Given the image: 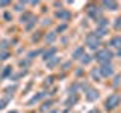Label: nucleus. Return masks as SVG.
<instances>
[{
  "label": "nucleus",
  "mask_w": 121,
  "mask_h": 113,
  "mask_svg": "<svg viewBox=\"0 0 121 113\" xmlns=\"http://www.w3.org/2000/svg\"><path fill=\"white\" fill-rule=\"evenodd\" d=\"M109 45H112L113 48L121 50V36H113L112 39H111V42H109Z\"/></svg>",
  "instance_id": "nucleus-12"
},
{
  "label": "nucleus",
  "mask_w": 121,
  "mask_h": 113,
  "mask_svg": "<svg viewBox=\"0 0 121 113\" xmlns=\"http://www.w3.org/2000/svg\"><path fill=\"white\" fill-rule=\"evenodd\" d=\"M85 97H86V100L88 101H95L98 97H100V93H98V90L97 89H94V88H88L85 90Z\"/></svg>",
  "instance_id": "nucleus-7"
},
{
  "label": "nucleus",
  "mask_w": 121,
  "mask_h": 113,
  "mask_svg": "<svg viewBox=\"0 0 121 113\" xmlns=\"http://www.w3.org/2000/svg\"><path fill=\"white\" fill-rule=\"evenodd\" d=\"M120 27H121V17L115 20V29H120Z\"/></svg>",
  "instance_id": "nucleus-32"
},
{
  "label": "nucleus",
  "mask_w": 121,
  "mask_h": 113,
  "mask_svg": "<svg viewBox=\"0 0 121 113\" xmlns=\"http://www.w3.org/2000/svg\"><path fill=\"white\" fill-rule=\"evenodd\" d=\"M9 113H18V112L17 110H12V112H9Z\"/></svg>",
  "instance_id": "nucleus-40"
},
{
  "label": "nucleus",
  "mask_w": 121,
  "mask_h": 113,
  "mask_svg": "<svg viewBox=\"0 0 121 113\" xmlns=\"http://www.w3.org/2000/svg\"><path fill=\"white\" fill-rule=\"evenodd\" d=\"M83 54H85V50H83V47H77V48L73 51V59H74V60H77V59L80 60V57H82Z\"/></svg>",
  "instance_id": "nucleus-14"
},
{
  "label": "nucleus",
  "mask_w": 121,
  "mask_h": 113,
  "mask_svg": "<svg viewBox=\"0 0 121 113\" xmlns=\"http://www.w3.org/2000/svg\"><path fill=\"white\" fill-rule=\"evenodd\" d=\"M41 39V33H35V35L32 36V41L33 42H36V41H39Z\"/></svg>",
  "instance_id": "nucleus-29"
},
{
  "label": "nucleus",
  "mask_w": 121,
  "mask_h": 113,
  "mask_svg": "<svg viewBox=\"0 0 121 113\" xmlns=\"http://www.w3.org/2000/svg\"><path fill=\"white\" fill-rule=\"evenodd\" d=\"M65 29H67V26H65V24H62V26H58V29H56V33H58V32H64Z\"/></svg>",
  "instance_id": "nucleus-33"
},
{
  "label": "nucleus",
  "mask_w": 121,
  "mask_h": 113,
  "mask_svg": "<svg viewBox=\"0 0 121 113\" xmlns=\"http://www.w3.org/2000/svg\"><path fill=\"white\" fill-rule=\"evenodd\" d=\"M12 74V66H5L2 71V74H0V78H6L8 75Z\"/></svg>",
  "instance_id": "nucleus-17"
},
{
  "label": "nucleus",
  "mask_w": 121,
  "mask_h": 113,
  "mask_svg": "<svg viewBox=\"0 0 121 113\" xmlns=\"http://www.w3.org/2000/svg\"><path fill=\"white\" fill-rule=\"evenodd\" d=\"M108 32H109V21L106 20V18L101 17L100 20H97L95 35H97L98 38H101V36H106V35H108Z\"/></svg>",
  "instance_id": "nucleus-2"
},
{
  "label": "nucleus",
  "mask_w": 121,
  "mask_h": 113,
  "mask_svg": "<svg viewBox=\"0 0 121 113\" xmlns=\"http://www.w3.org/2000/svg\"><path fill=\"white\" fill-rule=\"evenodd\" d=\"M91 75H92V78H94L95 81H100L101 75H100V71H98L97 68H95V69H92V71H91Z\"/></svg>",
  "instance_id": "nucleus-20"
},
{
  "label": "nucleus",
  "mask_w": 121,
  "mask_h": 113,
  "mask_svg": "<svg viewBox=\"0 0 121 113\" xmlns=\"http://www.w3.org/2000/svg\"><path fill=\"white\" fill-rule=\"evenodd\" d=\"M120 80H121V77H120V75H117V77H115V81H113V86H118L120 85Z\"/></svg>",
  "instance_id": "nucleus-35"
},
{
  "label": "nucleus",
  "mask_w": 121,
  "mask_h": 113,
  "mask_svg": "<svg viewBox=\"0 0 121 113\" xmlns=\"http://www.w3.org/2000/svg\"><path fill=\"white\" fill-rule=\"evenodd\" d=\"M18 63H20V66H24V68H26V66H29V65H30V60H29V59H26V60H20Z\"/></svg>",
  "instance_id": "nucleus-26"
},
{
  "label": "nucleus",
  "mask_w": 121,
  "mask_h": 113,
  "mask_svg": "<svg viewBox=\"0 0 121 113\" xmlns=\"http://www.w3.org/2000/svg\"><path fill=\"white\" fill-rule=\"evenodd\" d=\"M52 104H53V101H47V103H44L43 105H41V110L45 112V110H48V109L52 107Z\"/></svg>",
  "instance_id": "nucleus-25"
},
{
  "label": "nucleus",
  "mask_w": 121,
  "mask_h": 113,
  "mask_svg": "<svg viewBox=\"0 0 121 113\" xmlns=\"http://www.w3.org/2000/svg\"><path fill=\"white\" fill-rule=\"evenodd\" d=\"M30 18H32V14H23V15H21V18H20V21L23 23V24H27Z\"/></svg>",
  "instance_id": "nucleus-22"
},
{
  "label": "nucleus",
  "mask_w": 121,
  "mask_h": 113,
  "mask_svg": "<svg viewBox=\"0 0 121 113\" xmlns=\"http://www.w3.org/2000/svg\"><path fill=\"white\" fill-rule=\"evenodd\" d=\"M100 44H101V41L95 33H88V35H86V45H88V48L97 51V48L100 47Z\"/></svg>",
  "instance_id": "nucleus-4"
},
{
  "label": "nucleus",
  "mask_w": 121,
  "mask_h": 113,
  "mask_svg": "<svg viewBox=\"0 0 121 113\" xmlns=\"http://www.w3.org/2000/svg\"><path fill=\"white\" fill-rule=\"evenodd\" d=\"M113 57L112 51L108 50V48H103V50H98L95 53V56H94V59L97 60L100 65H104V63H111V60Z\"/></svg>",
  "instance_id": "nucleus-1"
},
{
  "label": "nucleus",
  "mask_w": 121,
  "mask_h": 113,
  "mask_svg": "<svg viewBox=\"0 0 121 113\" xmlns=\"http://www.w3.org/2000/svg\"><path fill=\"white\" fill-rule=\"evenodd\" d=\"M121 103V95H118V93H112V95L108 97V100H106L104 103V107L106 110H113V109H117Z\"/></svg>",
  "instance_id": "nucleus-3"
},
{
  "label": "nucleus",
  "mask_w": 121,
  "mask_h": 113,
  "mask_svg": "<svg viewBox=\"0 0 121 113\" xmlns=\"http://www.w3.org/2000/svg\"><path fill=\"white\" fill-rule=\"evenodd\" d=\"M80 62L83 63V65H88V63L92 62V56H89V54H86V53H85V54L80 57Z\"/></svg>",
  "instance_id": "nucleus-19"
},
{
  "label": "nucleus",
  "mask_w": 121,
  "mask_h": 113,
  "mask_svg": "<svg viewBox=\"0 0 121 113\" xmlns=\"http://www.w3.org/2000/svg\"><path fill=\"white\" fill-rule=\"evenodd\" d=\"M59 60H60V57H58V56H53L52 59H48L47 62H45V63H47V68H50V69H52V68H55L59 63Z\"/></svg>",
  "instance_id": "nucleus-13"
},
{
  "label": "nucleus",
  "mask_w": 121,
  "mask_h": 113,
  "mask_svg": "<svg viewBox=\"0 0 121 113\" xmlns=\"http://www.w3.org/2000/svg\"><path fill=\"white\" fill-rule=\"evenodd\" d=\"M86 12H88V15L92 20H100L101 18V9L95 5H89L88 8H86Z\"/></svg>",
  "instance_id": "nucleus-5"
},
{
  "label": "nucleus",
  "mask_w": 121,
  "mask_h": 113,
  "mask_svg": "<svg viewBox=\"0 0 121 113\" xmlns=\"http://www.w3.org/2000/svg\"><path fill=\"white\" fill-rule=\"evenodd\" d=\"M117 56H118V57H121V50H118V51H117Z\"/></svg>",
  "instance_id": "nucleus-38"
},
{
  "label": "nucleus",
  "mask_w": 121,
  "mask_h": 113,
  "mask_svg": "<svg viewBox=\"0 0 121 113\" xmlns=\"http://www.w3.org/2000/svg\"><path fill=\"white\" fill-rule=\"evenodd\" d=\"M5 20H8V21H11V20H12V15H11L9 12H6V14H5Z\"/></svg>",
  "instance_id": "nucleus-36"
},
{
  "label": "nucleus",
  "mask_w": 121,
  "mask_h": 113,
  "mask_svg": "<svg viewBox=\"0 0 121 113\" xmlns=\"http://www.w3.org/2000/svg\"><path fill=\"white\" fill-rule=\"evenodd\" d=\"M41 53H43L41 50H33V51H30L29 54H27V59H29V60H32L33 57H36V56H39Z\"/></svg>",
  "instance_id": "nucleus-23"
},
{
  "label": "nucleus",
  "mask_w": 121,
  "mask_h": 113,
  "mask_svg": "<svg viewBox=\"0 0 121 113\" xmlns=\"http://www.w3.org/2000/svg\"><path fill=\"white\" fill-rule=\"evenodd\" d=\"M88 113H100V110H98V109H92V110H89Z\"/></svg>",
  "instance_id": "nucleus-37"
},
{
  "label": "nucleus",
  "mask_w": 121,
  "mask_h": 113,
  "mask_svg": "<svg viewBox=\"0 0 121 113\" xmlns=\"http://www.w3.org/2000/svg\"><path fill=\"white\" fill-rule=\"evenodd\" d=\"M53 56H56V47H52L50 50H47V51H44L43 53V59H44V62H47L48 59H52Z\"/></svg>",
  "instance_id": "nucleus-10"
},
{
  "label": "nucleus",
  "mask_w": 121,
  "mask_h": 113,
  "mask_svg": "<svg viewBox=\"0 0 121 113\" xmlns=\"http://www.w3.org/2000/svg\"><path fill=\"white\" fill-rule=\"evenodd\" d=\"M24 6H26V2H17V3L14 5V9L18 11V12H21V11L24 9Z\"/></svg>",
  "instance_id": "nucleus-21"
},
{
  "label": "nucleus",
  "mask_w": 121,
  "mask_h": 113,
  "mask_svg": "<svg viewBox=\"0 0 121 113\" xmlns=\"http://www.w3.org/2000/svg\"><path fill=\"white\" fill-rule=\"evenodd\" d=\"M101 6L106 8V9H109V11H117L118 9V3L113 2V0H104V2H101Z\"/></svg>",
  "instance_id": "nucleus-9"
},
{
  "label": "nucleus",
  "mask_w": 121,
  "mask_h": 113,
  "mask_svg": "<svg viewBox=\"0 0 121 113\" xmlns=\"http://www.w3.org/2000/svg\"><path fill=\"white\" fill-rule=\"evenodd\" d=\"M52 83H53V77H47V78H45V83H44V85H45V86H50Z\"/></svg>",
  "instance_id": "nucleus-31"
},
{
  "label": "nucleus",
  "mask_w": 121,
  "mask_h": 113,
  "mask_svg": "<svg viewBox=\"0 0 121 113\" xmlns=\"http://www.w3.org/2000/svg\"><path fill=\"white\" fill-rule=\"evenodd\" d=\"M56 41V32H48L45 35V42L47 44H53Z\"/></svg>",
  "instance_id": "nucleus-16"
},
{
  "label": "nucleus",
  "mask_w": 121,
  "mask_h": 113,
  "mask_svg": "<svg viewBox=\"0 0 121 113\" xmlns=\"http://www.w3.org/2000/svg\"><path fill=\"white\" fill-rule=\"evenodd\" d=\"M76 101H77V93H74V95H73V93H70L68 100L65 101V105H67V107H71V105H73Z\"/></svg>",
  "instance_id": "nucleus-15"
},
{
  "label": "nucleus",
  "mask_w": 121,
  "mask_h": 113,
  "mask_svg": "<svg viewBox=\"0 0 121 113\" xmlns=\"http://www.w3.org/2000/svg\"><path fill=\"white\" fill-rule=\"evenodd\" d=\"M8 57H9V53H8V51H2V53H0V60H5Z\"/></svg>",
  "instance_id": "nucleus-27"
},
{
  "label": "nucleus",
  "mask_w": 121,
  "mask_h": 113,
  "mask_svg": "<svg viewBox=\"0 0 121 113\" xmlns=\"http://www.w3.org/2000/svg\"><path fill=\"white\" fill-rule=\"evenodd\" d=\"M26 74V71H21V73H18V74H15L14 77H11V78H14V80H17V78H20L21 75H24Z\"/></svg>",
  "instance_id": "nucleus-30"
},
{
  "label": "nucleus",
  "mask_w": 121,
  "mask_h": 113,
  "mask_svg": "<svg viewBox=\"0 0 121 113\" xmlns=\"http://www.w3.org/2000/svg\"><path fill=\"white\" fill-rule=\"evenodd\" d=\"M45 95H47V93H45V92H39V93H36V95H33V97H32V98H30V100L27 101V104H29V105L35 104V103H38V101L41 100V98H44Z\"/></svg>",
  "instance_id": "nucleus-11"
},
{
  "label": "nucleus",
  "mask_w": 121,
  "mask_h": 113,
  "mask_svg": "<svg viewBox=\"0 0 121 113\" xmlns=\"http://www.w3.org/2000/svg\"><path fill=\"white\" fill-rule=\"evenodd\" d=\"M9 3H11L9 0H2V2H0V6H2V8H3V6H8Z\"/></svg>",
  "instance_id": "nucleus-34"
},
{
  "label": "nucleus",
  "mask_w": 121,
  "mask_h": 113,
  "mask_svg": "<svg viewBox=\"0 0 121 113\" xmlns=\"http://www.w3.org/2000/svg\"><path fill=\"white\" fill-rule=\"evenodd\" d=\"M98 71H100V75L101 77H111V75H113V65L112 63H104V65H101L100 68H98Z\"/></svg>",
  "instance_id": "nucleus-6"
},
{
  "label": "nucleus",
  "mask_w": 121,
  "mask_h": 113,
  "mask_svg": "<svg viewBox=\"0 0 121 113\" xmlns=\"http://www.w3.org/2000/svg\"><path fill=\"white\" fill-rule=\"evenodd\" d=\"M35 24H36V17H35V15H32V18L29 20V23H27V24H24V29L26 30H32V27Z\"/></svg>",
  "instance_id": "nucleus-18"
},
{
  "label": "nucleus",
  "mask_w": 121,
  "mask_h": 113,
  "mask_svg": "<svg viewBox=\"0 0 121 113\" xmlns=\"http://www.w3.org/2000/svg\"><path fill=\"white\" fill-rule=\"evenodd\" d=\"M56 18H59L60 21H68L71 18V12L67 9H58L56 11Z\"/></svg>",
  "instance_id": "nucleus-8"
},
{
  "label": "nucleus",
  "mask_w": 121,
  "mask_h": 113,
  "mask_svg": "<svg viewBox=\"0 0 121 113\" xmlns=\"http://www.w3.org/2000/svg\"><path fill=\"white\" fill-rule=\"evenodd\" d=\"M9 100H11V97H6V98H2V100H0V110H3V109L6 107V104L9 103Z\"/></svg>",
  "instance_id": "nucleus-24"
},
{
  "label": "nucleus",
  "mask_w": 121,
  "mask_h": 113,
  "mask_svg": "<svg viewBox=\"0 0 121 113\" xmlns=\"http://www.w3.org/2000/svg\"><path fill=\"white\" fill-rule=\"evenodd\" d=\"M15 89H17V85H14V86H9V88H6V92L9 93V97L12 95V93H11V92H14Z\"/></svg>",
  "instance_id": "nucleus-28"
},
{
  "label": "nucleus",
  "mask_w": 121,
  "mask_h": 113,
  "mask_svg": "<svg viewBox=\"0 0 121 113\" xmlns=\"http://www.w3.org/2000/svg\"><path fill=\"white\" fill-rule=\"evenodd\" d=\"M48 113H58V110H50Z\"/></svg>",
  "instance_id": "nucleus-39"
}]
</instances>
